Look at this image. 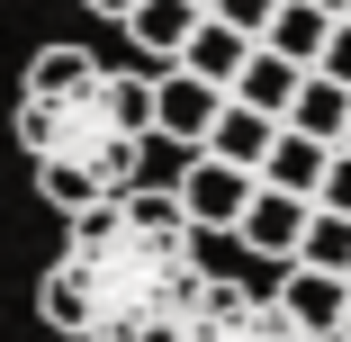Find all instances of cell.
Returning <instances> with one entry per match:
<instances>
[{
	"label": "cell",
	"mask_w": 351,
	"mask_h": 342,
	"mask_svg": "<svg viewBox=\"0 0 351 342\" xmlns=\"http://www.w3.org/2000/svg\"><path fill=\"white\" fill-rule=\"evenodd\" d=\"M99 73V54H82V45H45L36 63H27V90H73V82H90Z\"/></svg>",
	"instance_id": "cell-16"
},
{
	"label": "cell",
	"mask_w": 351,
	"mask_h": 342,
	"mask_svg": "<svg viewBox=\"0 0 351 342\" xmlns=\"http://www.w3.org/2000/svg\"><path fill=\"white\" fill-rule=\"evenodd\" d=\"M90 10H108V19H126V10H135V0H90Z\"/></svg>",
	"instance_id": "cell-21"
},
{
	"label": "cell",
	"mask_w": 351,
	"mask_h": 342,
	"mask_svg": "<svg viewBox=\"0 0 351 342\" xmlns=\"http://www.w3.org/2000/svg\"><path fill=\"white\" fill-rule=\"evenodd\" d=\"M198 19H207V0H135V10H126V36H135V54L180 63V45H189Z\"/></svg>",
	"instance_id": "cell-10"
},
{
	"label": "cell",
	"mask_w": 351,
	"mask_h": 342,
	"mask_svg": "<svg viewBox=\"0 0 351 342\" xmlns=\"http://www.w3.org/2000/svg\"><path fill=\"white\" fill-rule=\"evenodd\" d=\"M342 145H351V135H342Z\"/></svg>",
	"instance_id": "cell-24"
},
{
	"label": "cell",
	"mask_w": 351,
	"mask_h": 342,
	"mask_svg": "<svg viewBox=\"0 0 351 342\" xmlns=\"http://www.w3.org/2000/svg\"><path fill=\"white\" fill-rule=\"evenodd\" d=\"M252 189H261V171H252V162L198 154V162H189V180H180L171 198L189 208V225H198V234H217V225L234 234V225H243V208H252Z\"/></svg>",
	"instance_id": "cell-4"
},
{
	"label": "cell",
	"mask_w": 351,
	"mask_h": 342,
	"mask_svg": "<svg viewBox=\"0 0 351 342\" xmlns=\"http://www.w3.org/2000/svg\"><path fill=\"white\" fill-rule=\"evenodd\" d=\"M180 63H189L198 82H217V90H234V73L252 63V36H243V27H226L217 10H207V19L189 27V45H180Z\"/></svg>",
	"instance_id": "cell-8"
},
{
	"label": "cell",
	"mask_w": 351,
	"mask_h": 342,
	"mask_svg": "<svg viewBox=\"0 0 351 342\" xmlns=\"http://www.w3.org/2000/svg\"><path fill=\"white\" fill-rule=\"evenodd\" d=\"M226 99H234V90H217V82H198L189 63H171V73L154 82V135H171V145H207V126H217Z\"/></svg>",
	"instance_id": "cell-5"
},
{
	"label": "cell",
	"mask_w": 351,
	"mask_h": 342,
	"mask_svg": "<svg viewBox=\"0 0 351 342\" xmlns=\"http://www.w3.org/2000/svg\"><path fill=\"white\" fill-rule=\"evenodd\" d=\"M342 342H351V315H342Z\"/></svg>",
	"instance_id": "cell-23"
},
{
	"label": "cell",
	"mask_w": 351,
	"mask_h": 342,
	"mask_svg": "<svg viewBox=\"0 0 351 342\" xmlns=\"http://www.w3.org/2000/svg\"><path fill=\"white\" fill-rule=\"evenodd\" d=\"M279 306H289L315 342H342V315H351V280L342 270H306V261H289V280H279Z\"/></svg>",
	"instance_id": "cell-7"
},
{
	"label": "cell",
	"mask_w": 351,
	"mask_h": 342,
	"mask_svg": "<svg viewBox=\"0 0 351 342\" xmlns=\"http://www.w3.org/2000/svg\"><path fill=\"white\" fill-rule=\"evenodd\" d=\"M298 261H306V270H342V280H351V217L315 208L306 234H298Z\"/></svg>",
	"instance_id": "cell-15"
},
{
	"label": "cell",
	"mask_w": 351,
	"mask_h": 342,
	"mask_svg": "<svg viewBox=\"0 0 351 342\" xmlns=\"http://www.w3.org/2000/svg\"><path fill=\"white\" fill-rule=\"evenodd\" d=\"M289 126H298V135H315V145H342V135H351V82H333V73H306V82H298V108H289Z\"/></svg>",
	"instance_id": "cell-12"
},
{
	"label": "cell",
	"mask_w": 351,
	"mask_h": 342,
	"mask_svg": "<svg viewBox=\"0 0 351 342\" xmlns=\"http://www.w3.org/2000/svg\"><path fill=\"white\" fill-rule=\"evenodd\" d=\"M180 342H315L279 297H261V289H243V280H207V297L189 306V324H180Z\"/></svg>",
	"instance_id": "cell-3"
},
{
	"label": "cell",
	"mask_w": 351,
	"mask_h": 342,
	"mask_svg": "<svg viewBox=\"0 0 351 342\" xmlns=\"http://www.w3.org/2000/svg\"><path fill=\"white\" fill-rule=\"evenodd\" d=\"M207 297V234L189 225L180 198L135 180L126 198L73 217L36 315L73 342H180L189 306Z\"/></svg>",
	"instance_id": "cell-1"
},
{
	"label": "cell",
	"mask_w": 351,
	"mask_h": 342,
	"mask_svg": "<svg viewBox=\"0 0 351 342\" xmlns=\"http://www.w3.org/2000/svg\"><path fill=\"white\" fill-rule=\"evenodd\" d=\"M324 162H333V145H315V135H298V126H279V145L261 154V180L315 198V189H324Z\"/></svg>",
	"instance_id": "cell-13"
},
{
	"label": "cell",
	"mask_w": 351,
	"mask_h": 342,
	"mask_svg": "<svg viewBox=\"0 0 351 342\" xmlns=\"http://www.w3.org/2000/svg\"><path fill=\"white\" fill-rule=\"evenodd\" d=\"M315 208L351 217V145H333V162H324V189H315Z\"/></svg>",
	"instance_id": "cell-19"
},
{
	"label": "cell",
	"mask_w": 351,
	"mask_h": 342,
	"mask_svg": "<svg viewBox=\"0 0 351 342\" xmlns=\"http://www.w3.org/2000/svg\"><path fill=\"white\" fill-rule=\"evenodd\" d=\"M324 36H333V10H315V0H279V19H270V36L261 45H279L289 63H324Z\"/></svg>",
	"instance_id": "cell-14"
},
{
	"label": "cell",
	"mask_w": 351,
	"mask_h": 342,
	"mask_svg": "<svg viewBox=\"0 0 351 342\" xmlns=\"http://www.w3.org/2000/svg\"><path fill=\"white\" fill-rule=\"evenodd\" d=\"M36 189H45V208H63V217H82V208H99V180L90 171H63V162H36Z\"/></svg>",
	"instance_id": "cell-17"
},
{
	"label": "cell",
	"mask_w": 351,
	"mask_h": 342,
	"mask_svg": "<svg viewBox=\"0 0 351 342\" xmlns=\"http://www.w3.org/2000/svg\"><path fill=\"white\" fill-rule=\"evenodd\" d=\"M315 10H333V19H351V0H315Z\"/></svg>",
	"instance_id": "cell-22"
},
{
	"label": "cell",
	"mask_w": 351,
	"mask_h": 342,
	"mask_svg": "<svg viewBox=\"0 0 351 342\" xmlns=\"http://www.w3.org/2000/svg\"><path fill=\"white\" fill-rule=\"evenodd\" d=\"M315 73H333V82H351V19H333V36H324V63Z\"/></svg>",
	"instance_id": "cell-20"
},
{
	"label": "cell",
	"mask_w": 351,
	"mask_h": 342,
	"mask_svg": "<svg viewBox=\"0 0 351 342\" xmlns=\"http://www.w3.org/2000/svg\"><path fill=\"white\" fill-rule=\"evenodd\" d=\"M207 10H217L226 27H243V36L261 45V36H270V19H279V0H207Z\"/></svg>",
	"instance_id": "cell-18"
},
{
	"label": "cell",
	"mask_w": 351,
	"mask_h": 342,
	"mask_svg": "<svg viewBox=\"0 0 351 342\" xmlns=\"http://www.w3.org/2000/svg\"><path fill=\"white\" fill-rule=\"evenodd\" d=\"M306 217H315V198H298V189H252V208H243V225H234V243L243 252H261V261H298V234H306Z\"/></svg>",
	"instance_id": "cell-6"
},
{
	"label": "cell",
	"mask_w": 351,
	"mask_h": 342,
	"mask_svg": "<svg viewBox=\"0 0 351 342\" xmlns=\"http://www.w3.org/2000/svg\"><path fill=\"white\" fill-rule=\"evenodd\" d=\"M298 82H306V63H289L279 45H252V63L234 73V99L261 108V117H289L298 108Z\"/></svg>",
	"instance_id": "cell-9"
},
{
	"label": "cell",
	"mask_w": 351,
	"mask_h": 342,
	"mask_svg": "<svg viewBox=\"0 0 351 342\" xmlns=\"http://www.w3.org/2000/svg\"><path fill=\"white\" fill-rule=\"evenodd\" d=\"M279 126H289V117H261V108L226 99V108H217V126H207V145H198V154H226V162H252V171H261V154L279 145Z\"/></svg>",
	"instance_id": "cell-11"
},
{
	"label": "cell",
	"mask_w": 351,
	"mask_h": 342,
	"mask_svg": "<svg viewBox=\"0 0 351 342\" xmlns=\"http://www.w3.org/2000/svg\"><path fill=\"white\" fill-rule=\"evenodd\" d=\"M145 135H154V82L145 73H99L73 90H19V145L27 162L90 171L108 198L145 180Z\"/></svg>",
	"instance_id": "cell-2"
}]
</instances>
